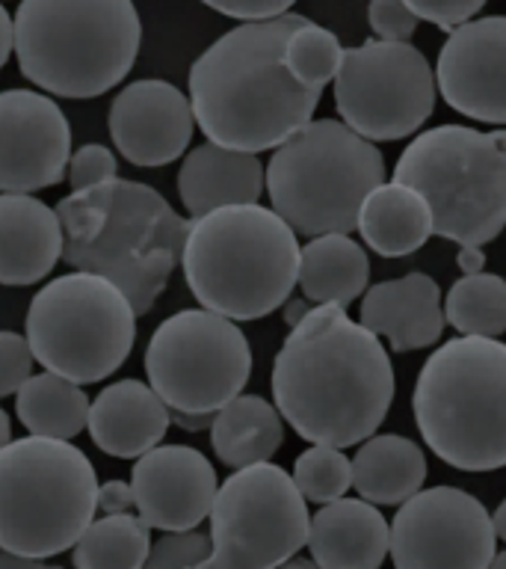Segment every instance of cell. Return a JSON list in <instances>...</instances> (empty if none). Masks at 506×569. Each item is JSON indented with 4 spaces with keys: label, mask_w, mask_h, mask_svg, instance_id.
<instances>
[{
    "label": "cell",
    "mask_w": 506,
    "mask_h": 569,
    "mask_svg": "<svg viewBox=\"0 0 506 569\" xmlns=\"http://www.w3.org/2000/svg\"><path fill=\"white\" fill-rule=\"evenodd\" d=\"M273 400L305 442L362 445L394 403L388 350L344 306H314L275 356Z\"/></svg>",
    "instance_id": "cell-1"
},
{
    "label": "cell",
    "mask_w": 506,
    "mask_h": 569,
    "mask_svg": "<svg viewBox=\"0 0 506 569\" xmlns=\"http://www.w3.org/2000/svg\"><path fill=\"white\" fill-rule=\"evenodd\" d=\"M305 21L296 12L243 21L199 53L190 104L208 140L261 154L311 122L323 89L302 87L284 62V44Z\"/></svg>",
    "instance_id": "cell-2"
},
{
    "label": "cell",
    "mask_w": 506,
    "mask_h": 569,
    "mask_svg": "<svg viewBox=\"0 0 506 569\" xmlns=\"http://www.w3.org/2000/svg\"><path fill=\"white\" fill-rule=\"evenodd\" d=\"M57 213L65 264L119 284L136 315L151 311L181 264L190 222L154 187L119 176L71 190Z\"/></svg>",
    "instance_id": "cell-3"
},
{
    "label": "cell",
    "mask_w": 506,
    "mask_h": 569,
    "mask_svg": "<svg viewBox=\"0 0 506 569\" xmlns=\"http://www.w3.org/2000/svg\"><path fill=\"white\" fill-rule=\"evenodd\" d=\"M296 231L273 211L225 204L190 220L181 267L199 306L231 320H257L287 302L300 279Z\"/></svg>",
    "instance_id": "cell-4"
},
{
    "label": "cell",
    "mask_w": 506,
    "mask_h": 569,
    "mask_svg": "<svg viewBox=\"0 0 506 569\" xmlns=\"http://www.w3.org/2000/svg\"><path fill=\"white\" fill-rule=\"evenodd\" d=\"M12 21L18 69L48 96H104L140 57L133 0H21Z\"/></svg>",
    "instance_id": "cell-5"
},
{
    "label": "cell",
    "mask_w": 506,
    "mask_h": 569,
    "mask_svg": "<svg viewBox=\"0 0 506 569\" xmlns=\"http://www.w3.org/2000/svg\"><path fill=\"white\" fill-rule=\"evenodd\" d=\"M415 425L429 451L453 469L506 466V345L459 336L442 345L417 373Z\"/></svg>",
    "instance_id": "cell-6"
},
{
    "label": "cell",
    "mask_w": 506,
    "mask_h": 569,
    "mask_svg": "<svg viewBox=\"0 0 506 569\" xmlns=\"http://www.w3.org/2000/svg\"><path fill=\"white\" fill-rule=\"evenodd\" d=\"M382 181V151L344 119H311L273 149L266 167L273 211L305 238L358 229L364 199Z\"/></svg>",
    "instance_id": "cell-7"
},
{
    "label": "cell",
    "mask_w": 506,
    "mask_h": 569,
    "mask_svg": "<svg viewBox=\"0 0 506 569\" xmlns=\"http://www.w3.org/2000/svg\"><path fill=\"white\" fill-rule=\"evenodd\" d=\"M95 513V466L71 439L30 433L0 448V549L51 560Z\"/></svg>",
    "instance_id": "cell-8"
},
{
    "label": "cell",
    "mask_w": 506,
    "mask_h": 569,
    "mask_svg": "<svg viewBox=\"0 0 506 569\" xmlns=\"http://www.w3.org/2000/svg\"><path fill=\"white\" fill-rule=\"evenodd\" d=\"M394 181L433 208V231L459 247H486L506 229V128L438 124L399 154Z\"/></svg>",
    "instance_id": "cell-9"
},
{
    "label": "cell",
    "mask_w": 506,
    "mask_h": 569,
    "mask_svg": "<svg viewBox=\"0 0 506 569\" xmlns=\"http://www.w3.org/2000/svg\"><path fill=\"white\" fill-rule=\"evenodd\" d=\"M136 311L119 284L74 270L36 293L27 311V341L36 362L87 386L113 377L131 356Z\"/></svg>",
    "instance_id": "cell-10"
},
{
    "label": "cell",
    "mask_w": 506,
    "mask_h": 569,
    "mask_svg": "<svg viewBox=\"0 0 506 569\" xmlns=\"http://www.w3.org/2000/svg\"><path fill=\"white\" fill-rule=\"evenodd\" d=\"M308 501L275 462H252L222 480L211 507L213 551L204 567H284L308 542Z\"/></svg>",
    "instance_id": "cell-11"
},
{
    "label": "cell",
    "mask_w": 506,
    "mask_h": 569,
    "mask_svg": "<svg viewBox=\"0 0 506 569\" xmlns=\"http://www.w3.org/2000/svg\"><path fill=\"white\" fill-rule=\"evenodd\" d=\"M151 389L181 412H216L252 377V347L237 320L211 309L175 311L145 347Z\"/></svg>",
    "instance_id": "cell-12"
},
{
    "label": "cell",
    "mask_w": 506,
    "mask_h": 569,
    "mask_svg": "<svg viewBox=\"0 0 506 569\" xmlns=\"http://www.w3.org/2000/svg\"><path fill=\"white\" fill-rule=\"evenodd\" d=\"M335 107L353 131L373 142L406 140L433 116V66L412 42L367 39L344 48Z\"/></svg>",
    "instance_id": "cell-13"
},
{
    "label": "cell",
    "mask_w": 506,
    "mask_h": 569,
    "mask_svg": "<svg viewBox=\"0 0 506 569\" xmlns=\"http://www.w3.org/2000/svg\"><path fill=\"white\" fill-rule=\"evenodd\" d=\"M495 551V522L465 489H417L391 519L388 555L399 569H483Z\"/></svg>",
    "instance_id": "cell-14"
},
{
    "label": "cell",
    "mask_w": 506,
    "mask_h": 569,
    "mask_svg": "<svg viewBox=\"0 0 506 569\" xmlns=\"http://www.w3.org/2000/svg\"><path fill=\"white\" fill-rule=\"evenodd\" d=\"M71 128L60 104L33 89L0 92V193H36L69 176Z\"/></svg>",
    "instance_id": "cell-15"
},
{
    "label": "cell",
    "mask_w": 506,
    "mask_h": 569,
    "mask_svg": "<svg viewBox=\"0 0 506 569\" xmlns=\"http://www.w3.org/2000/svg\"><path fill=\"white\" fill-rule=\"evenodd\" d=\"M435 83L459 116L506 128V16L451 30L438 53Z\"/></svg>",
    "instance_id": "cell-16"
},
{
    "label": "cell",
    "mask_w": 506,
    "mask_h": 569,
    "mask_svg": "<svg viewBox=\"0 0 506 569\" xmlns=\"http://www.w3.org/2000/svg\"><path fill=\"white\" fill-rule=\"evenodd\" d=\"M107 128L115 151L128 163L142 169L166 167L193 140V104L169 80H133L113 98Z\"/></svg>",
    "instance_id": "cell-17"
},
{
    "label": "cell",
    "mask_w": 506,
    "mask_h": 569,
    "mask_svg": "<svg viewBox=\"0 0 506 569\" xmlns=\"http://www.w3.org/2000/svg\"><path fill=\"white\" fill-rule=\"evenodd\" d=\"M133 507L158 531L199 528L220 489L216 469L199 448L154 445L131 469Z\"/></svg>",
    "instance_id": "cell-18"
},
{
    "label": "cell",
    "mask_w": 506,
    "mask_h": 569,
    "mask_svg": "<svg viewBox=\"0 0 506 569\" xmlns=\"http://www.w3.org/2000/svg\"><path fill=\"white\" fill-rule=\"evenodd\" d=\"M169 425L172 409L151 389V382L119 380L92 400L87 430L98 451L107 457L136 460L163 442Z\"/></svg>",
    "instance_id": "cell-19"
},
{
    "label": "cell",
    "mask_w": 506,
    "mask_h": 569,
    "mask_svg": "<svg viewBox=\"0 0 506 569\" xmlns=\"http://www.w3.org/2000/svg\"><path fill=\"white\" fill-rule=\"evenodd\" d=\"M362 323L388 338L394 353L424 350L444 336L442 288L433 276L408 273L364 291Z\"/></svg>",
    "instance_id": "cell-20"
},
{
    "label": "cell",
    "mask_w": 506,
    "mask_h": 569,
    "mask_svg": "<svg viewBox=\"0 0 506 569\" xmlns=\"http://www.w3.org/2000/svg\"><path fill=\"white\" fill-rule=\"evenodd\" d=\"M62 243L57 208L30 193H0V284L42 282L62 258Z\"/></svg>",
    "instance_id": "cell-21"
},
{
    "label": "cell",
    "mask_w": 506,
    "mask_h": 569,
    "mask_svg": "<svg viewBox=\"0 0 506 569\" xmlns=\"http://www.w3.org/2000/svg\"><path fill=\"white\" fill-rule=\"evenodd\" d=\"M305 546L317 567L376 569L388 558L391 525L373 501L341 496L311 516Z\"/></svg>",
    "instance_id": "cell-22"
},
{
    "label": "cell",
    "mask_w": 506,
    "mask_h": 569,
    "mask_svg": "<svg viewBox=\"0 0 506 569\" xmlns=\"http://www.w3.org/2000/svg\"><path fill=\"white\" fill-rule=\"evenodd\" d=\"M266 190V167L255 151L225 149L204 142L186 151L178 169V196L190 217H202L225 204H252Z\"/></svg>",
    "instance_id": "cell-23"
},
{
    "label": "cell",
    "mask_w": 506,
    "mask_h": 569,
    "mask_svg": "<svg viewBox=\"0 0 506 569\" xmlns=\"http://www.w3.org/2000/svg\"><path fill=\"white\" fill-rule=\"evenodd\" d=\"M364 243L382 258L412 256L433 238V208L403 181H382L358 211V229Z\"/></svg>",
    "instance_id": "cell-24"
},
{
    "label": "cell",
    "mask_w": 506,
    "mask_h": 569,
    "mask_svg": "<svg viewBox=\"0 0 506 569\" xmlns=\"http://www.w3.org/2000/svg\"><path fill=\"white\" fill-rule=\"evenodd\" d=\"M371 261L358 240L344 231H328L311 238L300 252L302 297L314 306H350L367 291Z\"/></svg>",
    "instance_id": "cell-25"
},
{
    "label": "cell",
    "mask_w": 506,
    "mask_h": 569,
    "mask_svg": "<svg viewBox=\"0 0 506 569\" xmlns=\"http://www.w3.org/2000/svg\"><path fill=\"white\" fill-rule=\"evenodd\" d=\"M426 457L406 436H367L353 457V487L373 505H403L424 489Z\"/></svg>",
    "instance_id": "cell-26"
},
{
    "label": "cell",
    "mask_w": 506,
    "mask_h": 569,
    "mask_svg": "<svg viewBox=\"0 0 506 569\" xmlns=\"http://www.w3.org/2000/svg\"><path fill=\"white\" fill-rule=\"evenodd\" d=\"M284 442V418L257 395H237L213 412L211 445L222 466L243 469L270 460Z\"/></svg>",
    "instance_id": "cell-27"
},
{
    "label": "cell",
    "mask_w": 506,
    "mask_h": 569,
    "mask_svg": "<svg viewBox=\"0 0 506 569\" xmlns=\"http://www.w3.org/2000/svg\"><path fill=\"white\" fill-rule=\"evenodd\" d=\"M89 398L78 382L60 373H30V380L16 391L18 421L36 436L51 439H74L87 430Z\"/></svg>",
    "instance_id": "cell-28"
},
{
    "label": "cell",
    "mask_w": 506,
    "mask_h": 569,
    "mask_svg": "<svg viewBox=\"0 0 506 569\" xmlns=\"http://www.w3.org/2000/svg\"><path fill=\"white\" fill-rule=\"evenodd\" d=\"M151 525L133 513H104L92 519L71 551V563L83 569L145 567L151 551Z\"/></svg>",
    "instance_id": "cell-29"
},
{
    "label": "cell",
    "mask_w": 506,
    "mask_h": 569,
    "mask_svg": "<svg viewBox=\"0 0 506 569\" xmlns=\"http://www.w3.org/2000/svg\"><path fill=\"white\" fill-rule=\"evenodd\" d=\"M444 318L459 336L497 338L506 332V279L495 273H465L444 300Z\"/></svg>",
    "instance_id": "cell-30"
},
{
    "label": "cell",
    "mask_w": 506,
    "mask_h": 569,
    "mask_svg": "<svg viewBox=\"0 0 506 569\" xmlns=\"http://www.w3.org/2000/svg\"><path fill=\"white\" fill-rule=\"evenodd\" d=\"M341 60H344V48L337 42V36L314 21L296 27L284 44V62L302 87L323 89L332 83L341 69Z\"/></svg>",
    "instance_id": "cell-31"
},
{
    "label": "cell",
    "mask_w": 506,
    "mask_h": 569,
    "mask_svg": "<svg viewBox=\"0 0 506 569\" xmlns=\"http://www.w3.org/2000/svg\"><path fill=\"white\" fill-rule=\"evenodd\" d=\"M344 448L335 445H311L302 451L293 466V480L305 496V501L326 505L335 501L353 487V460H346Z\"/></svg>",
    "instance_id": "cell-32"
},
{
    "label": "cell",
    "mask_w": 506,
    "mask_h": 569,
    "mask_svg": "<svg viewBox=\"0 0 506 569\" xmlns=\"http://www.w3.org/2000/svg\"><path fill=\"white\" fill-rule=\"evenodd\" d=\"M213 542L211 533L199 528H184V531H163L158 542H151L149 560L145 567L151 569H184V567H204L211 558Z\"/></svg>",
    "instance_id": "cell-33"
},
{
    "label": "cell",
    "mask_w": 506,
    "mask_h": 569,
    "mask_svg": "<svg viewBox=\"0 0 506 569\" xmlns=\"http://www.w3.org/2000/svg\"><path fill=\"white\" fill-rule=\"evenodd\" d=\"M33 362L36 356L27 336H18V332L3 329L0 332V398L16 395L30 380Z\"/></svg>",
    "instance_id": "cell-34"
},
{
    "label": "cell",
    "mask_w": 506,
    "mask_h": 569,
    "mask_svg": "<svg viewBox=\"0 0 506 569\" xmlns=\"http://www.w3.org/2000/svg\"><path fill=\"white\" fill-rule=\"evenodd\" d=\"M115 172H119L115 151L101 146V142H89V146H80L78 151H71V160H69L71 190L104 184V181L115 178Z\"/></svg>",
    "instance_id": "cell-35"
},
{
    "label": "cell",
    "mask_w": 506,
    "mask_h": 569,
    "mask_svg": "<svg viewBox=\"0 0 506 569\" xmlns=\"http://www.w3.org/2000/svg\"><path fill=\"white\" fill-rule=\"evenodd\" d=\"M421 18L408 9L406 0H371L367 3V24L376 39L388 42H408L417 30Z\"/></svg>",
    "instance_id": "cell-36"
},
{
    "label": "cell",
    "mask_w": 506,
    "mask_h": 569,
    "mask_svg": "<svg viewBox=\"0 0 506 569\" xmlns=\"http://www.w3.org/2000/svg\"><path fill=\"white\" fill-rule=\"evenodd\" d=\"M406 3L421 21H429L444 33L470 21L479 9L486 7V0H406Z\"/></svg>",
    "instance_id": "cell-37"
},
{
    "label": "cell",
    "mask_w": 506,
    "mask_h": 569,
    "mask_svg": "<svg viewBox=\"0 0 506 569\" xmlns=\"http://www.w3.org/2000/svg\"><path fill=\"white\" fill-rule=\"evenodd\" d=\"M204 7H211L220 16L237 18V21H264L291 12L296 0H202Z\"/></svg>",
    "instance_id": "cell-38"
},
{
    "label": "cell",
    "mask_w": 506,
    "mask_h": 569,
    "mask_svg": "<svg viewBox=\"0 0 506 569\" xmlns=\"http://www.w3.org/2000/svg\"><path fill=\"white\" fill-rule=\"evenodd\" d=\"M133 507V487L124 480H107L98 487V510L104 513H124Z\"/></svg>",
    "instance_id": "cell-39"
},
{
    "label": "cell",
    "mask_w": 506,
    "mask_h": 569,
    "mask_svg": "<svg viewBox=\"0 0 506 569\" xmlns=\"http://www.w3.org/2000/svg\"><path fill=\"white\" fill-rule=\"evenodd\" d=\"M16 51V21L0 3V69L9 62V53Z\"/></svg>",
    "instance_id": "cell-40"
},
{
    "label": "cell",
    "mask_w": 506,
    "mask_h": 569,
    "mask_svg": "<svg viewBox=\"0 0 506 569\" xmlns=\"http://www.w3.org/2000/svg\"><path fill=\"white\" fill-rule=\"evenodd\" d=\"M172 421H175L181 430L199 433V430H211L213 412H181V409H172Z\"/></svg>",
    "instance_id": "cell-41"
},
{
    "label": "cell",
    "mask_w": 506,
    "mask_h": 569,
    "mask_svg": "<svg viewBox=\"0 0 506 569\" xmlns=\"http://www.w3.org/2000/svg\"><path fill=\"white\" fill-rule=\"evenodd\" d=\"M456 264H459L462 273H479L486 267V252H483V247H459Z\"/></svg>",
    "instance_id": "cell-42"
},
{
    "label": "cell",
    "mask_w": 506,
    "mask_h": 569,
    "mask_svg": "<svg viewBox=\"0 0 506 569\" xmlns=\"http://www.w3.org/2000/svg\"><path fill=\"white\" fill-rule=\"evenodd\" d=\"M308 311V300H287L284 302V323H287V327H296Z\"/></svg>",
    "instance_id": "cell-43"
},
{
    "label": "cell",
    "mask_w": 506,
    "mask_h": 569,
    "mask_svg": "<svg viewBox=\"0 0 506 569\" xmlns=\"http://www.w3.org/2000/svg\"><path fill=\"white\" fill-rule=\"evenodd\" d=\"M48 560L24 558V555H12V551L0 549V567H44Z\"/></svg>",
    "instance_id": "cell-44"
},
{
    "label": "cell",
    "mask_w": 506,
    "mask_h": 569,
    "mask_svg": "<svg viewBox=\"0 0 506 569\" xmlns=\"http://www.w3.org/2000/svg\"><path fill=\"white\" fill-rule=\"evenodd\" d=\"M492 522H495V533H497V540H504L506 542V498L497 505V510L492 513Z\"/></svg>",
    "instance_id": "cell-45"
},
{
    "label": "cell",
    "mask_w": 506,
    "mask_h": 569,
    "mask_svg": "<svg viewBox=\"0 0 506 569\" xmlns=\"http://www.w3.org/2000/svg\"><path fill=\"white\" fill-rule=\"evenodd\" d=\"M12 442V425H9V416L0 409V448Z\"/></svg>",
    "instance_id": "cell-46"
},
{
    "label": "cell",
    "mask_w": 506,
    "mask_h": 569,
    "mask_svg": "<svg viewBox=\"0 0 506 569\" xmlns=\"http://www.w3.org/2000/svg\"><path fill=\"white\" fill-rule=\"evenodd\" d=\"M492 567H500V569H506V549H504V551H497V555H495V560H492Z\"/></svg>",
    "instance_id": "cell-47"
}]
</instances>
